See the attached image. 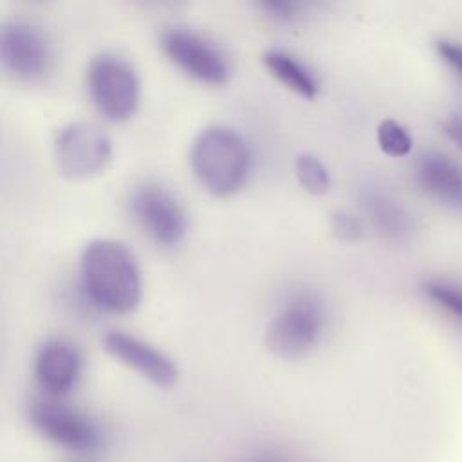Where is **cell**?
Here are the masks:
<instances>
[{
  "label": "cell",
  "instance_id": "1",
  "mask_svg": "<svg viewBox=\"0 0 462 462\" xmlns=\"http://www.w3.org/2000/svg\"><path fill=\"white\" fill-rule=\"evenodd\" d=\"M81 283L88 300L114 314L135 309L141 298V274L134 254L117 240L88 242L79 260Z\"/></svg>",
  "mask_w": 462,
  "mask_h": 462
},
{
  "label": "cell",
  "instance_id": "2",
  "mask_svg": "<svg viewBox=\"0 0 462 462\" xmlns=\"http://www.w3.org/2000/svg\"><path fill=\"white\" fill-rule=\"evenodd\" d=\"M189 166L204 189L226 197L244 184L251 166V152L245 139L231 126L209 125L191 143Z\"/></svg>",
  "mask_w": 462,
  "mask_h": 462
},
{
  "label": "cell",
  "instance_id": "3",
  "mask_svg": "<svg viewBox=\"0 0 462 462\" xmlns=\"http://www.w3.org/2000/svg\"><path fill=\"white\" fill-rule=\"evenodd\" d=\"M31 428L51 446L78 457L103 451L106 437L101 424L65 399L38 395L27 404Z\"/></svg>",
  "mask_w": 462,
  "mask_h": 462
},
{
  "label": "cell",
  "instance_id": "4",
  "mask_svg": "<svg viewBox=\"0 0 462 462\" xmlns=\"http://www.w3.org/2000/svg\"><path fill=\"white\" fill-rule=\"evenodd\" d=\"M325 325L323 300L309 289H298L276 305L267 323L265 343L278 357L298 359L318 346Z\"/></svg>",
  "mask_w": 462,
  "mask_h": 462
},
{
  "label": "cell",
  "instance_id": "5",
  "mask_svg": "<svg viewBox=\"0 0 462 462\" xmlns=\"http://www.w3.org/2000/svg\"><path fill=\"white\" fill-rule=\"evenodd\" d=\"M87 88L96 108L110 121L128 119L139 103V78L121 56L101 52L87 67Z\"/></svg>",
  "mask_w": 462,
  "mask_h": 462
},
{
  "label": "cell",
  "instance_id": "6",
  "mask_svg": "<svg viewBox=\"0 0 462 462\" xmlns=\"http://www.w3.org/2000/svg\"><path fill=\"white\" fill-rule=\"evenodd\" d=\"M54 153L60 171L83 180L101 173L112 157L110 137L94 123L74 121L65 125L54 143Z\"/></svg>",
  "mask_w": 462,
  "mask_h": 462
},
{
  "label": "cell",
  "instance_id": "7",
  "mask_svg": "<svg viewBox=\"0 0 462 462\" xmlns=\"http://www.w3.org/2000/svg\"><path fill=\"white\" fill-rule=\"evenodd\" d=\"M130 211L141 229L161 245H175L186 235V211L179 199L161 184L137 186L130 195Z\"/></svg>",
  "mask_w": 462,
  "mask_h": 462
},
{
  "label": "cell",
  "instance_id": "8",
  "mask_svg": "<svg viewBox=\"0 0 462 462\" xmlns=\"http://www.w3.org/2000/svg\"><path fill=\"white\" fill-rule=\"evenodd\" d=\"M161 47L173 65L202 83L222 85L231 74L226 54L213 42L191 29H166L161 36Z\"/></svg>",
  "mask_w": 462,
  "mask_h": 462
},
{
  "label": "cell",
  "instance_id": "9",
  "mask_svg": "<svg viewBox=\"0 0 462 462\" xmlns=\"http://www.w3.org/2000/svg\"><path fill=\"white\" fill-rule=\"evenodd\" d=\"M0 60L4 69L20 81H40L52 63L45 34L25 20H9L0 31Z\"/></svg>",
  "mask_w": 462,
  "mask_h": 462
},
{
  "label": "cell",
  "instance_id": "10",
  "mask_svg": "<svg viewBox=\"0 0 462 462\" xmlns=\"http://www.w3.org/2000/svg\"><path fill=\"white\" fill-rule=\"evenodd\" d=\"M103 346L112 357L157 388H171L179 379V368L170 356L132 334L108 330L103 336Z\"/></svg>",
  "mask_w": 462,
  "mask_h": 462
},
{
  "label": "cell",
  "instance_id": "11",
  "mask_svg": "<svg viewBox=\"0 0 462 462\" xmlns=\"http://www.w3.org/2000/svg\"><path fill=\"white\" fill-rule=\"evenodd\" d=\"M415 186L448 211L462 215V162L440 150H422L411 166Z\"/></svg>",
  "mask_w": 462,
  "mask_h": 462
},
{
  "label": "cell",
  "instance_id": "12",
  "mask_svg": "<svg viewBox=\"0 0 462 462\" xmlns=\"http://www.w3.org/2000/svg\"><path fill=\"white\" fill-rule=\"evenodd\" d=\"M81 370L79 350L65 339H49L36 350L32 372L42 395L65 399L79 383Z\"/></svg>",
  "mask_w": 462,
  "mask_h": 462
},
{
  "label": "cell",
  "instance_id": "13",
  "mask_svg": "<svg viewBox=\"0 0 462 462\" xmlns=\"http://www.w3.org/2000/svg\"><path fill=\"white\" fill-rule=\"evenodd\" d=\"M361 209L374 231L386 242L406 244L415 233L410 209L386 188L372 184L361 191Z\"/></svg>",
  "mask_w": 462,
  "mask_h": 462
},
{
  "label": "cell",
  "instance_id": "14",
  "mask_svg": "<svg viewBox=\"0 0 462 462\" xmlns=\"http://www.w3.org/2000/svg\"><path fill=\"white\" fill-rule=\"evenodd\" d=\"M265 69L287 88L301 97H314L318 94L319 83L312 70L294 58L291 52L282 49H267L262 56Z\"/></svg>",
  "mask_w": 462,
  "mask_h": 462
},
{
  "label": "cell",
  "instance_id": "15",
  "mask_svg": "<svg viewBox=\"0 0 462 462\" xmlns=\"http://www.w3.org/2000/svg\"><path fill=\"white\" fill-rule=\"evenodd\" d=\"M419 291L444 318L462 327V280L435 274L424 278Z\"/></svg>",
  "mask_w": 462,
  "mask_h": 462
},
{
  "label": "cell",
  "instance_id": "16",
  "mask_svg": "<svg viewBox=\"0 0 462 462\" xmlns=\"http://www.w3.org/2000/svg\"><path fill=\"white\" fill-rule=\"evenodd\" d=\"M294 173L298 182L312 195H321L330 188V175L327 166L312 153H300L294 161Z\"/></svg>",
  "mask_w": 462,
  "mask_h": 462
},
{
  "label": "cell",
  "instance_id": "17",
  "mask_svg": "<svg viewBox=\"0 0 462 462\" xmlns=\"http://www.w3.org/2000/svg\"><path fill=\"white\" fill-rule=\"evenodd\" d=\"M377 144L388 157H406L413 148V137L395 119H383L377 125Z\"/></svg>",
  "mask_w": 462,
  "mask_h": 462
},
{
  "label": "cell",
  "instance_id": "18",
  "mask_svg": "<svg viewBox=\"0 0 462 462\" xmlns=\"http://www.w3.org/2000/svg\"><path fill=\"white\" fill-rule=\"evenodd\" d=\"M332 233L343 242H356L363 236V222L352 213L336 211L330 218Z\"/></svg>",
  "mask_w": 462,
  "mask_h": 462
},
{
  "label": "cell",
  "instance_id": "19",
  "mask_svg": "<svg viewBox=\"0 0 462 462\" xmlns=\"http://www.w3.org/2000/svg\"><path fill=\"white\" fill-rule=\"evenodd\" d=\"M433 51L437 58L462 79V43L451 38H437L433 42Z\"/></svg>",
  "mask_w": 462,
  "mask_h": 462
},
{
  "label": "cell",
  "instance_id": "20",
  "mask_svg": "<svg viewBox=\"0 0 462 462\" xmlns=\"http://www.w3.org/2000/svg\"><path fill=\"white\" fill-rule=\"evenodd\" d=\"M439 128H440L442 135L462 152V116L460 114L446 116L439 123Z\"/></svg>",
  "mask_w": 462,
  "mask_h": 462
},
{
  "label": "cell",
  "instance_id": "21",
  "mask_svg": "<svg viewBox=\"0 0 462 462\" xmlns=\"http://www.w3.org/2000/svg\"><path fill=\"white\" fill-rule=\"evenodd\" d=\"M262 9L267 11V14H271L276 20H292L300 14L301 11V4L296 2H265L262 4Z\"/></svg>",
  "mask_w": 462,
  "mask_h": 462
},
{
  "label": "cell",
  "instance_id": "22",
  "mask_svg": "<svg viewBox=\"0 0 462 462\" xmlns=\"http://www.w3.org/2000/svg\"><path fill=\"white\" fill-rule=\"evenodd\" d=\"M242 462H287V460H283L282 457H276V455L260 453V455H254V457H247V458L242 460Z\"/></svg>",
  "mask_w": 462,
  "mask_h": 462
}]
</instances>
